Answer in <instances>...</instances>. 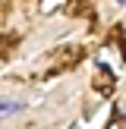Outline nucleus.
<instances>
[{"label": "nucleus", "mask_w": 126, "mask_h": 129, "mask_svg": "<svg viewBox=\"0 0 126 129\" xmlns=\"http://www.w3.org/2000/svg\"><path fill=\"white\" fill-rule=\"evenodd\" d=\"M107 129H126V117H117V120H110V123H107Z\"/></svg>", "instance_id": "obj_5"}, {"label": "nucleus", "mask_w": 126, "mask_h": 129, "mask_svg": "<svg viewBox=\"0 0 126 129\" xmlns=\"http://www.w3.org/2000/svg\"><path fill=\"white\" fill-rule=\"evenodd\" d=\"M22 101H16V98H0V117H13V113H19L22 110Z\"/></svg>", "instance_id": "obj_3"}, {"label": "nucleus", "mask_w": 126, "mask_h": 129, "mask_svg": "<svg viewBox=\"0 0 126 129\" xmlns=\"http://www.w3.org/2000/svg\"><path fill=\"white\" fill-rule=\"evenodd\" d=\"M117 3H126V0H117Z\"/></svg>", "instance_id": "obj_6"}, {"label": "nucleus", "mask_w": 126, "mask_h": 129, "mask_svg": "<svg viewBox=\"0 0 126 129\" xmlns=\"http://www.w3.org/2000/svg\"><path fill=\"white\" fill-rule=\"evenodd\" d=\"M13 44H16V38H0V57H3L6 50L13 47Z\"/></svg>", "instance_id": "obj_4"}, {"label": "nucleus", "mask_w": 126, "mask_h": 129, "mask_svg": "<svg viewBox=\"0 0 126 129\" xmlns=\"http://www.w3.org/2000/svg\"><path fill=\"white\" fill-rule=\"evenodd\" d=\"M82 57H85V47H82V44H63V47L54 54V60L60 63V66H73V63H79Z\"/></svg>", "instance_id": "obj_1"}, {"label": "nucleus", "mask_w": 126, "mask_h": 129, "mask_svg": "<svg viewBox=\"0 0 126 129\" xmlns=\"http://www.w3.org/2000/svg\"><path fill=\"white\" fill-rule=\"evenodd\" d=\"M91 88H94L98 94H110V91H113V69L101 63L98 73H94V79H91Z\"/></svg>", "instance_id": "obj_2"}]
</instances>
